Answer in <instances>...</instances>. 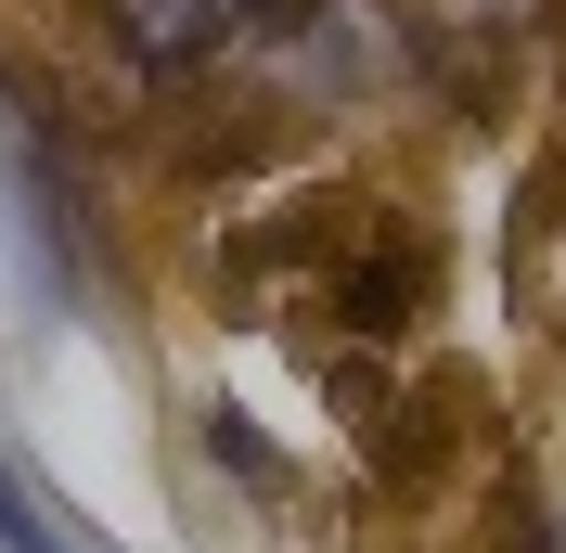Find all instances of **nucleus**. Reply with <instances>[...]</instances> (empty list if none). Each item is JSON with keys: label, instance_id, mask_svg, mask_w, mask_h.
I'll return each mask as SVG.
<instances>
[{"label": "nucleus", "instance_id": "nucleus-2", "mask_svg": "<svg viewBox=\"0 0 566 553\" xmlns=\"http://www.w3.org/2000/svg\"><path fill=\"white\" fill-rule=\"evenodd\" d=\"M0 553H77V541H52V515H39V489L0 463Z\"/></svg>", "mask_w": 566, "mask_h": 553}, {"label": "nucleus", "instance_id": "nucleus-1", "mask_svg": "<svg viewBox=\"0 0 566 553\" xmlns=\"http://www.w3.org/2000/svg\"><path fill=\"white\" fill-rule=\"evenodd\" d=\"M104 27L142 77H180V65H207L219 39L258 27V0H104Z\"/></svg>", "mask_w": 566, "mask_h": 553}]
</instances>
